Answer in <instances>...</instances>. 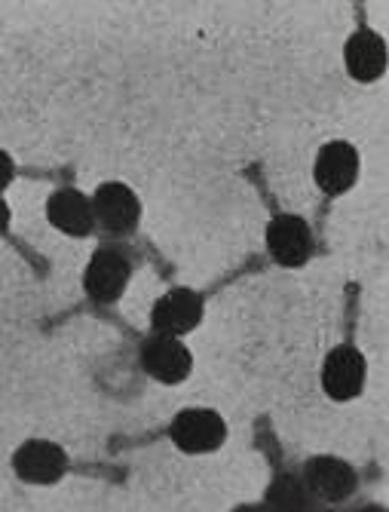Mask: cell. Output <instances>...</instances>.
I'll use <instances>...</instances> for the list:
<instances>
[{
  "label": "cell",
  "mask_w": 389,
  "mask_h": 512,
  "mask_svg": "<svg viewBox=\"0 0 389 512\" xmlns=\"http://www.w3.org/2000/svg\"><path fill=\"white\" fill-rule=\"evenodd\" d=\"M7 227H10V206L0 197V234H7Z\"/></svg>",
  "instance_id": "15"
},
{
  "label": "cell",
  "mask_w": 389,
  "mask_h": 512,
  "mask_svg": "<svg viewBox=\"0 0 389 512\" xmlns=\"http://www.w3.org/2000/svg\"><path fill=\"white\" fill-rule=\"evenodd\" d=\"M200 322H203V298L190 289L166 292L151 310L154 335H166V338H181L197 329Z\"/></svg>",
  "instance_id": "9"
},
{
  "label": "cell",
  "mask_w": 389,
  "mask_h": 512,
  "mask_svg": "<svg viewBox=\"0 0 389 512\" xmlns=\"http://www.w3.org/2000/svg\"><path fill=\"white\" fill-rule=\"evenodd\" d=\"M138 359L141 368L160 384H181L193 368V356L181 344V338H166V335H151L141 344Z\"/></svg>",
  "instance_id": "8"
},
{
  "label": "cell",
  "mask_w": 389,
  "mask_h": 512,
  "mask_svg": "<svg viewBox=\"0 0 389 512\" xmlns=\"http://www.w3.org/2000/svg\"><path fill=\"white\" fill-rule=\"evenodd\" d=\"M313 178L328 197L347 194L359 178V154L350 142H328L316 154Z\"/></svg>",
  "instance_id": "10"
},
{
  "label": "cell",
  "mask_w": 389,
  "mask_h": 512,
  "mask_svg": "<svg viewBox=\"0 0 389 512\" xmlns=\"http://www.w3.org/2000/svg\"><path fill=\"white\" fill-rule=\"evenodd\" d=\"M92 215H95V227L105 230L108 237H129L138 227L141 218V203L135 197L132 188L120 181H108L102 184L92 197Z\"/></svg>",
  "instance_id": "3"
},
{
  "label": "cell",
  "mask_w": 389,
  "mask_h": 512,
  "mask_svg": "<svg viewBox=\"0 0 389 512\" xmlns=\"http://www.w3.org/2000/svg\"><path fill=\"white\" fill-rule=\"evenodd\" d=\"M353 512H386L380 503H365V506H359V509H353Z\"/></svg>",
  "instance_id": "17"
},
{
  "label": "cell",
  "mask_w": 389,
  "mask_h": 512,
  "mask_svg": "<svg viewBox=\"0 0 389 512\" xmlns=\"http://www.w3.org/2000/svg\"><path fill=\"white\" fill-rule=\"evenodd\" d=\"M264 512H313L316 500L295 473H279L264 491Z\"/></svg>",
  "instance_id": "13"
},
{
  "label": "cell",
  "mask_w": 389,
  "mask_h": 512,
  "mask_svg": "<svg viewBox=\"0 0 389 512\" xmlns=\"http://www.w3.org/2000/svg\"><path fill=\"white\" fill-rule=\"evenodd\" d=\"M46 218L68 237H89L95 230L92 200L74 188H59L50 200H46Z\"/></svg>",
  "instance_id": "11"
},
{
  "label": "cell",
  "mask_w": 389,
  "mask_h": 512,
  "mask_svg": "<svg viewBox=\"0 0 389 512\" xmlns=\"http://www.w3.org/2000/svg\"><path fill=\"white\" fill-rule=\"evenodd\" d=\"M169 436L184 454H209L224 445L227 424L212 408H184L181 414H175Z\"/></svg>",
  "instance_id": "4"
},
{
  "label": "cell",
  "mask_w": 389,
  "mask_h": 512,
  "mask_svg": "<svg viewBox=\"0 0 389 512\" xmlns=\"http://www.w3.org/2000/svg\"><path fill=\"white\" fill-rule=\"evenodd\" d=\"M301 482L307 485L310 497L322 500V503H344L359 488L356 470L350 467L347 460L331 457V454L310 457L304 463V470H301Z\"/></svg>",
  "instance_id": "2"
},
{
  "label": "cell",
  "mask_w": 389,
  "mask_h": 512,
  "mask_svg": "<svg viewBox=\"0 0 389 512\" xmlns=\"http://www.w3.org/2000/svg\"><path fill=\"white\" fill-rule=\"evenodd\" d=\"M233 512H264V506H258V503H242V506H236Z\"/></svg>",
  "instance_id": "16"
},
{
  "label": "cell",
  "mask_w": 389,
  "mask_h": 512,
  "mask_svg": "<svg viewBox=\"0 0 389 512\" xmlns=\"http://www.w3.org/2000/svg\"><path fill=\"white\" fill-rule=\"evenodd\" d=\"M13 470L28 485H53L68 470V454L46 439H28L13 454Z\"/></svg>",
  "instance_id": "6"
},
{
  "label": "cell",
  "mask_w": 389,
  "mask_h": 512,
  "mask_svg": "<svg viewBox=\"0 0 389 512\" xmlns=\"http://www.w3.org/2000/svg\"><path fill=\"white\" fill-rule=\"evenodd\" d=\"M132 276V261L123 249L114 246H102L86 264L83 273V289L95 304H114L120 301V295L129 286Z\"/></svg>",
  "instance_id": "1"
},
{
  "label": "cell",
  "mask_w": 389,
  "mask_h": 512,
  "mask_svg": "<svg viewBox=\"0 0 389 512\" xmlns=\"http://www.w3.org/2000/svg\"><path fill=\"white\" fill-rule=\"evenodd\" d=\"M344 62L347 71L359 83H371L386 71V43L374 31H356L344 46Z\"/></svg>",
  "instance_id": "12"
},
{
  "label": "cell",
  "mask_w": 389,
  "mask_h": 512,
  "mask_svg": "<svg viewBox=\"0 0 389 512\" xmlns=\"http://www.w3.org/2000/svg\"><path fill=\"white\" fill-rule=\"evenodd\" d=\"M267 252L282 267H301L313 252V230L301 215H276L267 224Z\"/></svg>",
  "instance_id": "7"
},
{
  "label": "cell",
  "mask_w": 389,
  "mask_h": 512,
  "mask_svg": "<svg viewBox=\"0 0 389 512\" xmlns=\"http://www.w3.org/2000/svg\"><path fill=\"white\" fill-rule=\"evenodd\" d=\"M365 375H368L365 356L353 344H340L322 362V390L334 402L356 399L365 387Z\"/></svg>",
  "instance_id": "5"
},
{
  "label": "cell",
  "mask_w": 389,
  "mask_h": 512,
  "mask_svg": "<svg viewBox=\"0 0 389 512\" xmlns=\"http://www.w3.org/2000/svg\"><path fill=\"white\" fill-rule=\"evenodd\" d=\"M13 175H16V166H13L10 154H4V151H0V191H4L7 184L13 181Z\"/></svg>",
  "instance_id": "14"
},
{
  "label": "cell",
  "mask_w": 389,
  "mask_h": 512,
  "mask_svg": "<svg viewBox=\"0 0 389 512\" xmlns=\"http://www.w3.org/2000/svg\"><path fill=\"white\" fill-rule=\"evenodd\" d=\"M313 512H331V509H319V506H316V509H313Z\"/></svg>",
  "instance_id": "18"
}]
</instances>
